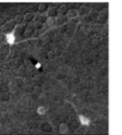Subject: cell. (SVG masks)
<instances>
[{
	"label": "cell",
	"instance_id": "obj_9",
	"mask_svg": "<svg viewBox=\"0 0 122 135\" xmlns=\"http://www.w3.org/2000/svg\"><path fill=\"white\" fill-rule=\"evenodd\" d=\"M79 119H80V123L82 124V125H89V119L86 118L83 115H80L79 116Z\"/></svg>",
	"mask_w": 122,
	"mask_h": 135
},
{
	"label": "cell",
	"instance_id": "obj_11",
	"mask_svg": "<svg viewBox=\"0 0 122 135\" xmlns=\"http://www.w3.org/2000/svg\"><path fill=\"white\" fill-rule=\"evenodd\" d=\"M42 26H43L42 23H40L39 20H35V22H33V25H32V27H33L34 30H40Z\"/></svg>",
	"mask_w": 122,
	"mask_h": 135
},
{
	"label": "cell",
	"instance_id": "obj_13",
	"mask_svg": "<svg viewBox=\"0 0 122 135\" xmlns=\"http://www.w3.org/2000/svg\"><path fill=\"white\" fill-rule=\"evenodd\" d=\"M42 130H43V132H46V133L51 132V130H52L51 125H49V124H45V125L42 126Z\"/></svg>",
	"mask_w": 122,
	"mask_h": 135
},
{
	"label": "cell",
	"instance_id": "obj_2",
	"mask_svg": "<svg viewBox=\"0 0 122 135\" xmlns=\"http://www.w3.org/2000/svg\"><path fill=\"white\" fill-rule=\"evenodd\" d=\"M65 16H66V18H69V20H74V18H77L78 16H79V14H78V9H75V8L67 9Z\"/></svg>",
	"mask_w": 122,
	"mask_h": 135
},
{
	"label": "cell",
	"instance_id": "obj_4",
	"mask_svg": "<svg viewBox=\"0 0 122 135\" xmlns=\"http://www.w3.org/2000/svg\"><path fill=\"white\" fill-rule=\"evenodd\" d=\"M47 15H48V17H51V18L56 17V16L58 15L57 8H55V7H49V8H48V10H47Z\"/></svg>",
	"mask_w": 122,
	"mask_h": 135
},
{
	"label": "cell",
	"instance_id": "obj_1",
	"mask_svg": "<svg viewBox=\"0 0 122 135\" xmlns=\"http://www.w3.org/2000/svg\"><path fill=\"white\" fill-rule=\"evenodd\" d=\"M66 22V16L63 15H57L56 17H54V26H63Z\"/></svg>",
	"mask_w": 122,
	"mask_h": 135
},
{
	"label": "cell",
	"instance_id": "obj_10",
	"mask_svg": "<svg viewBox=\"0 0 122 135\" xmlns=\"http://www.w3.org/2000/svg\"><path fill=\"white\" fill-rule=\"evenodd\" d=\"M14 83L16 84V86H24L25 85V82L23 78H20V77H17V78L14 81Z\"/></svg>",
	"mask_w": 122,
	"mask_h": 135
},
{
	"label": "cell",
	"instance_id": "obj_20",
	"mask_svg": "<svg viewBox=\"0 0 122 135\" xmlns=\"http://www.w3.org/2000/svg\"><path fill=\"white\" fill-rule=\"evenodd\" d=\"M35 46H37V47L42 46V42H41V40H37V42H35Z\"/></svg>",
	"mask_w": 122,
	"mask_h": 135
},
{
	"label": "cell",
	"instance_id": "obj_16",
	"mask_svg": "<svg viewBox=\"0 0 122 135\" xmlns=\"http://www.w3.org/2000/svg\"><path fill=\"white\" fill-rule=\"evenodd\" d=\"M46 111H47V108H45V107H39L38 108V114H40V115H45Z\"/></svg>",
	"mask_w": 122,
	"mask_h": 135
},
{
	"label": "cell",
	"instance_id": "obj_6",
	"mask_svg": "<svg viewBox=\"0 0 122 135\" xmlns=\"http://www.w3.org/2000/svg\"><path fill=\"white\" fill-rule=\"evenodd\" d=\"M34 18H35V14H33V12H26V14L24 15V18H23V20H24L25 22H32Z\"/></svg>",
	"mask_w": 122,
	"mask_h": 135
},
{
	"label": "cell",
	"instance_id": "obj_14",
	"mask_svg": "<svg viewBox=\"0 0 122 135\" xmlns=\"http://www.w3.org/2000/svg\"><path fill=\"white\" fill-rule=\"evenodd\" d=\"M48 5L47 4H40L39 7H38V9L40 10V12H45V10H48Z\"/></svg>",
	"mask_w": 122,
	"mask_h": 135
},
{
	"label": "cell",
	"instance_id": "obj_19",
	"mask_svg": "<svg viewBox=\"0 0 122 135\" xmlns=\"http://www.w3.org/2000/svg\"><path fill=\"white\" fill-rule=\"evenodd\" d=\"M41 33H42V32H40V30H38V31H35V33H33V36L37 38V36H39Z\"/></svg>",
	"mask_w": 122,
	"mask_h": 135
},
{
	"label": "cell",
	"instance_id": "obj_21",
	"mask_svg": "<svg viewBox=\"0 0 122 135\" xmlns=\"http://www.w3.org/2000/svg\"><path fill=\"white\" fill-rule=\"evenodd\" d=\"M26 91H28V92H33V91H34V86H31V88H26Z\"/></svg>",
	"mask_w": 122,
	"mask_h": 135
},
{
	"label": "cell",
	"instance_id": "obj_7",
	"mask_svg": "<svg viewBox=\"0 0 122 135\" xmlns=\"http://www.w3.org/2000/svg\"><path fill=\"white\" fill-rule=\"evenodd\" d=\"M59 133L60 134H67V133H69V126H67L66 124H60Z\"/></svg>",
	"mask_w": 122,
	"mask_h": 135
},
{
	"label": "cell",
	"instance_id": "obj_3",
	"mask_svg": "<svg viewBox=\"0 0 122 135\" xmlns=\"http://www.w3.org/2000/svg\"><path fill=\"white\" fill-rule=\"evenodd\" d=\"M78 14L81 15V16H87V15L90 14V7L88 6H85V5H81L78 9Z\"/></svg>",
	"mask_w": 122,
	"mask_h": 135
},
{
	"label": "cell",
	"instance_id": "obj_12",
	"mask_svg": "<svg viewBox=\"0 0 122 135\" xmlns=\"http://www.w3.org/2000/svg\"><path fill=\"white\" fill-rule=\"evenodd\" d=\"M14 32L17 33V34H21V33H23V32H24V25H23V26H22V25H17Z\"/></svg>",
	"mask_w": 122,
	"mask_h": 135
},
{
	"label": "cell",
	"instance_id": "obj_5",
	"mask_svg": "<svg viewBox=\"0 0 122 135\" xmlns=\"http://www.w3.org/2000/svg\"><path fill=\"white\" fill-rule=\"evenodd\" d=\"M16 40V36H15V33H7L6 34V41H7L8 44H13L14 42H15Z\"/></svg>",
	"mask_w": 122,
	"mask_h": 135
},
{
	"label": "cell",
	"instance_id": "obj_15",
	"mask_svg": "<svg viewBox=\"0 0 122 135\" xmlns=\"http://www.w3.org/2000/svg\"><path fill=\"white\" fill-rule=\"evenodd\" d=\"M16 88H17L16 84L14 83V82H10V83H9V91L14 92V91H16Z\"/></svg>",
	"mask_w": 122,
	"mask_h": 135
},
{
	"label": "cell",
	"instance_id": "obj_17",
	"mask_svg": "<svg viewBox=\"0 0 122 135\" xmlns=\"http://www.w3.org/2000/svg\"><path fill=\"white\" fill-rule=\"evenodd\" d=\"M24 32H25V34L26 35H30V34H32V33L34 32V28H33V27H28L26 30H24Z\"/></svg>",
	"mask_w": 122,
	"mask_h": 135
},
{
	"label": "cell",
	"instance_id": "obj_18",
	"mask_svg": "<svg viewBox=\"0 0 122 135\" xmlns=\"http://www.w3.org/2000/svg\"><path fill=\"white\" fill-rule=\"evenodd\" d=\"M83 20H85V22H87V23L91 22L92 18H91V16H90V14H89V15H87V16H83Z\"/></svg>",
	"mask_w": 122,
	"mask_h": 135
},
{
	"label": "cell",
	"instance_id": "obj_8",
	"mask_svg": "<svg viewBox=\"0 0 122 135\" xmlns=\"http://www.w3.org/2000/svg\"><path fill=\"white\" fill-rule=\"evenodd\" d=\"M45 23H46V26L47 27H54V18H51V17H47L46 18V20H45Z\"/></svg>",
	"mask_w": 122,
	"mask_h": 135
}]
</instances>
